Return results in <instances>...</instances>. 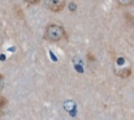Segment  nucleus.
Instances as JSON below:
<instances>
[{
    "label": "nucleus",
    "mask_w": 134,
    "mask_h": 120,
    "mask_svg": "<svg viewBox=\"0 0 134 120\" xmlns=\"http://www.w3.org/2000/svg\"><path fill=\"white\" fill-rule=\"evenodd\" d=\"M44 38L49 42H59L63 38H66V33L61 25L57 24H49L47 25L44 32Z\"/></svg>",
    "instance_id": "nucleus-1"
},
{
    "label": "nucleus",
    "mask_w": 134,
    "mask_h": 120,
    "mask_svg": "<svg viewBox=\"0 0 134 120\" xmlns=\"http://www.w3.org/2000/svg\"><path fill=\"white\" fill-rule=\"evenodd\" d=\"M46 7L51 11V12H61L65 8V0H44Z\"/></svg>",
    "instance_id": "nucleus-2"
},
{
    "label": "nucleus",
    "mask_w": 134,
    "mask_h": 120,
    "mask_svg": "<svg viewBox=\"0 0 134 120\" xmlns=\"http://www.w3.org/2000/svg\"><path fill=\"white\" fill-rule=\"evenodd\" d=\"M130 73H132V69H130V68H122L121 71L116 69V75L120 76V77H124V79H125V77H129Z\"/></svg>",
    "instance_id": "nucleus-3"
},
{
    "label": "nucleus",
    "mask_w": 134,
    "mask_h": 120,
    "mask_svg": "<svg viewBox=\"0 0 134 120\" xmlns=\"http://www.w3.org/2000/svg\"><path fill=\"white\" fill-rule=\"evenodd\" d=\"M64 107H65V110H66L68 112H70V111L76 110V103H74L73 101H65Z\"/></svg>",
    "instance_id": "nucleus-4"
},
{
    "label": "nucleus",
    "mask_w": 134,
    "mask_h": 120,
    "mask_svg": "<svg viewBox=\"0 0 134 120\" xmlns=\"http://www.w3.org/2000/svg\"><path fill=\"white\" fill-rule=\"evenodd\" d=\"M7 106V99L4 98V97H0V116H1V114H3V110H4V107Z\"/></svg>",
    "instance_id": "nucleus-5"
},
{
    "label": "nucleus",
    "mask_w": 134,
    "mask_h": 120,
    "mask_svg": "<svg viewBox=\"0 0 134 120\" xmlns=\"http://www.w3.org/2000/svg\"><path fill=\"white\" fill-rule=\"evenodd\" d=\"M119 5H122V7H128V5H132L133 4V0H117Z\"/></svg>",
    "instance_id": "nucleus-6"
},
{
    "label": "nucleus",
    "mask_w": 134,
    "mask_h": 120,
    "mask_svg": "<svg viewBox=\"0 0 134 120\" xmlns=\"http://www.w3.org/2000/svg\"><path fill=\"white\" fill-rule=\"evenodd\" d=\"M3 87H4V76L0 75V91L3 90Z\"/></svg>",
    "instance_id": "nucleus-7"
},
{
    "label": "nucleus",
    "mask_w": 134,
    "mask_h": 120,
    "mask_svg": "<svg viewBox=\"0 0 134 120\" xmlns=\"http://www.w3.org/2000/svg\"><path fill=\"white\" fill-rule=\"evenodd\" d=\"M25 3H27V4H37L39 0H24Z\"/></svg>",
    "instance_id": "nucleus-8"
}]
</instances>
